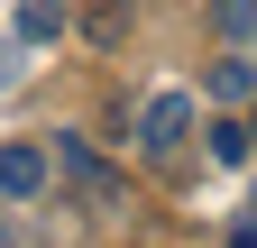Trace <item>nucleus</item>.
<instances>
[{"mask_svg":"<svg viewBox=\"0 0 257 248\" xmlns=\"http://www.w3.org/2000/svg\"><path fill=\"white\" fill-rule=\"evenodd\" d=\"M248 147H257V129H239V119L211 129V157H220V166H248Z\"/></svg>","mask_w":257,"mask_h":248,"instance_id":"nucleus-6","label":"nucleus"},{"mask_svg":"<svg viewBox=\"0 0 257 248\" xmlns=\"http://www.w3.org/2000/svg\"><path fill=\"white\" fill-rule=\"evenodd\" d=\"M184 129H193V101H184V92H156V101L138 110V147H147V157H175Z\"/></svg>","mask_w":257,"mask_h":248,"instance_id":"nucleus-1","label":"nucleus"},{"mask_svg":"<svg viewBox=\"0 0 257 248\" xmlns=\"http://www.w3.org/2000/svg\"><path fill=\"white\" fill-rule=\"evenodd\" d=\"M46 166H64V175H74V193H92V202H110V193H119V175L92 157L83 138H55V157H46Z\"/></svg>","mask_w":257,"mask_h":248,"instance_id":"nucleus-2","label":"nucleus"},{"mask_svg":"<svg viewBox=\"0 0 257 248\" xmlns=\"http://www.w3.org/2000/svg\"><path fill=\"white\" fill-rule=\"evenodd\" d=\"M248 211H257V202H248Z\"/></svg>","mask_w":257,"mask_h":248,"instance_id":"nucleus-11","label":"nucleus"},{"mask_svg":"<svg viewBox=\"0 0 257 248\" xmlns=\"http://www.w3.org/2000/svg\"><path fill=\"white\" fill-rule=\"evenodd\" d=\"M10 74H19V55H10V46H0V92H10Z\"/></svg>","mask_w":257,"mask_h":248,"instance_id":"nucleus-8","label":"nucleus"},{"mask_svg":"<svg viewBox=\"0 0 257 248\" xmlns=\"http://www.w3.org/2000/svg\"><path fill=\"white\" fill-rule=\"evenodd\" d=\"M37 184H46V147H28V138H10V147H0V193H10V202H28Z\"/></svg>","mask_w":257,"mask_h":248,"instance_id":"nucleus-3","label":"nucleus"},{"mask_svg":"<svg viewBox=\"0 0 257 248\" xmlns=\"http://www.w3.org/2000/svg\"><path fill=\"white\" fill-rule=\"evenodd\" d=\"M211 28H220V37H248V28H257V0H211Z\"/></svg>","mask_w":257,"mask_h":248,"instance_id":"nucleus-7","label":"nucleus"},{"mask_svg":"<svg viewBox=\"0 0 257 248\" xmlns=\"http://www.w3.org/2000/svg\"><path fill=\"white\" fill-rule=\"evenodd\" d=\"M248 92H257V65L220 55V65H211V101H248Z\"/></svg>","mask_w":257,"mask_h":248,"instance_id":"nucleus-5","label":"nucleus"},{"mask_svg":"<svg viewBox=\"0 0 257 248\" xmlns=\"http://www.w3.org/2000/svg\"><path fill=\"white\" fill-rule=\"evenodd\" d=\"M0 248H10V230H0Z\"/></svg>","mask_w":257,"mask_h":248,"instance_id":"nucleus-10","label":"nucleus"},{"mask_svg":"<svg viewBox=\"0 0 257 248\" xmlns=\"http://www.w3.org/2000/svg\"><path fill=\"white\" fill-rule=\"evenodd\" d=\"M230 248H257V230H239V239H230Z\"/></svg>","mask_w":257,"mask_h":248,"instance_id":"nucleus-9","label":"nucleus"},{"mask_svg":"<svg viewBox=\"0 0 257 248\" xmlns=\"http://www.w3.org/2000/svg\"><path fill=\"white\" fill-rule=\"evenodd\" d=\"M19 37H28V46L64 37V0H19Z\"/></svg>","mask_w":257,"mask_h":248,"instance_id":"nucleus-4","label":"nucleus"}]
</instances>
